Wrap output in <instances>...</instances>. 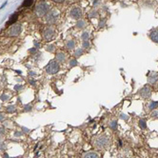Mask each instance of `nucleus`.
<instances>
[{"instance_id":"4be33fe9","label":"nucleus","mask_w":158,"mask_h":158,"mask_svg":"<svg viewBox=\"0 0 158 158\" xmlns=\"http://www.w3.org/2000/svg\"><path fill=\"white\" fill-rule=\"evenodd\" d=\"M139 125H140V127H141L142 129H146V122L143 120V119H141V120L139 121Z\"/></svg>"},{"instance_id":"b1692460","label":"nucleus","mask_w":158,"mask_h":158,"mask_svg":"<svg viewBox=\"0 0 158 158\" xmlns=\"http://www.w3.org/2000/svg\"><path fill=\"white\" fill-rule=\"evenodd\" d=\"M89 46H90V43H89L88 40L83 42V48H84V49H87V48H89Z\"/></svg>"},{"instance_id":"1a4fd4ad","label":"nucleus","mask_w":158,"mask_h":158,"mask_svg":"<svg viewBox=\"0 0 158 158\" xmlns=\"http://www.w3.org/2000/svg\"><path fill=\"white\" fill-rule=\"evenodd\" d=\"M157 80H158V75H157V73H151L148 77V81H149V83H151V84H154V83H156Z\"/></svg>"},{"instance_id":"c85d7f7f","label":"nucleus","mask_w":158,"mask_h":158,"mask_svg":"<svg viewBox=\"0 0 158 158\" xmlns=\"http://www.w3.org/2000/svg\"><path fill=\"white\" fill-rule=\"evenodd\" d=\"M4 117H5L4 114H2V113H0V121H3V120H4Z\"/></svg>"},{"instance_id":"a211bd4d","label":"nucleus","mask_w":158,"mask_h":158,"mask_svg":"<svg viewBox=\"0 0 158 158\" xmlns=\"http://www.w3.org/2000/svg\"><path fill=\"white\" fill-rule=\"evenodd\" d=\"M89 37H90V34H89V32H83V34H82V36H81V38H82L83 40H84V41L88 40Z\"/></svg>"},{"instance_id":"a878e982","label":"nucleus","mask_w":158,"mask_h":158,"mask_svg":"<svg viewBox=\"0 0 158 158\" xmlns=\"http://www.w3.org/2000/svg\"><path fill=\"white\" fill-rule=\"evenodd\" d=\"M116 124H117V122H116V121L112 122V124H111V128H112V129H113V130L116 129Z\"/></svg>"},{"instance_id":"9d476101","label":"nucleus","mask_w":158,"mask_h":158,"mask_svg":"<svg viewBox=\"0 0 158 158\" xmlns=\"http://www.w3.org/2000/svg\"><path fill=\"white\" fill-rule=\"evenodd\" d=\"M150 37L153 42L158 43V30H154V31L151 32L150 34Z\"/></svg>"},{"instance_id":"9b49d317","label":"nucleus","mask_w":158,"mask_h":158,"mask_svg":"<svg viewBox=\"0 0 158 158\" xmlns=\"http://www.w3.org/2000/svg\"><path fill=\"white\" fill-rule=\"evenodd\" d=\"M17 18H18V14H17V13H13V15L10 17V19H9V21L7 22V24H6V25H7V26L13 25V23L16 21Z\"/></svg>"},{"instance_id":"7ed1b4c3","label":"nucleus","mask_w":158,"mask_h":158,"mask_svg":"<svg viewBox=\"0 0 158 158\" xmlns=\"http://www.w3.org/2000/svg\"><path fill=\"white\" fill-rule=\"evenodd\" d=\"M58 16H59V13L57 10L53 9V10L50 11L49 13H47V16H46V21L47 23L49 24H54L58 19Z\"/></svg>"},{"instance_id":"aec40b11","label":"nucleus","mask_w":158,"mask_h":158,"mask_svg":"<svg viewBox=\"0 0 158 158\" xmlns=\"http://www.w3.org/2000/svg\"><path fill=\"white\" fill-rule=\"evenodd\" d=\"M82 54H83V50L82 49L76 50L75 53H74V55H75V56H80V55H82Z\"/></svg>"},{"instance_id":"2eb2a0df","label":"nucleus","mask_w":158,"mask_h":158,"mask_svg":"<svg viewBox=\"0 0 158 158\" xmlns=\"http://www.w3.org/2000/svg\"><path fill=\"white\" fill-rule=\"evenodd\" d=\"M74 46H75V43H74L73 40H69L68 42H67V44H66V47L68 48L69 50L73 49Z\"/></svg>"},{"instance_id":"393cba45","label":"nucleus","mask_w":158,"mask_h":158,"mask_svg":"<svg viewBox=\"0 0 158 158\" xmlns=\"http://www.w3.org/2000/svg\"><path fill=\"white\" fill-rule=\"evenodd\" d=\"M151 116H153V118H158V111H153V113H151Z\"/></svg>"},{"instance_id":"ddd939ff","label":"nucleus","mask_w":158,"mask_h":158,"mask_svg":"<svg viewBox=\"0 0 158 158\" xmlns=\"http://www.w3.org/2000/svg\"><path fill=\"white\" fill-rule=\"evenodd\" d=\"M65 59H66V56L63 52H58L57 54H56V60L58 62H64Z\"/></svg>"},{"instance_id":"dca6fc26","label":"nucleus","mask_w":158,"mask_h":158,"mask_svg":"<svg viewBox=\"0 0 158 158\" xmlns=\"http://www.w3.org/2000/svg\"><path fill=\"white\" fill-rule=\"evenodd\" d=\"M32 3H34V0H24L22 6L23 7H30L32 5Z\"/></svg>"},{"instance_id":"423d86ee","label":"nucleus","mask_w":158,"mask_h":158,"mask_svg":"<svg viewBox=\"0 0 158 158\" xmlns=\"http://www.w3.org/2000/svg\"><path fill=\"white\" fill-rule=\"evenodd\" d=\"M55 35V31L54 29L52 28V27H48V28L45 29V31L43 32V36L47 41L52 40Z\"/></svg>"},{"instance_id":"f3484780","label":"nucleus","mask_w":158,"mask_h":158,"mask_svg":"<svg viewBox=\"0 0 158 158\" xmlns=\"http://www.w3.org/2000/svg\"><path fill=\"white\" fill-rule=\"evenodd\" d=\"M54 49H55V47L53 46V45H49V46L46 47V50H48V52H54Z\"/></svg>"},{"instance_id":"bb28decb","label":"nucleus","mask_w":158,"mask_h":158,"mask_svg":"<svg viewBox=\"0 0 158 158\" xmlns=\"http://www.w3.org/2000/svg\"><path fill=\"white\" fill-rule=\"evenodd\" d=\"M1 99H2L3 101H5V100L9 99V96H8V95H5V94H3L2 96H1Z\"/></svg>"},{"instance_id":"5701e85b","label":"nucleus","mask_w":158,"mask_h":158,"mask_svg":"<svg viewBox=\"0 0 158 158\" xmlns=\"http://www.w3.org/2000/svg\"><path fill=\"white\" fill-rule=\"evenodd\" d=\"M70 65H71V67H74V66H76V65H77V61L75 60V59H73V60H71Z\"/></svg>"},{"instance_id":"0eeeda50","label":"nucleus","mask_w":158,"mask_h":158,"mask_svg":"<svg viewBox=\"0 0 158 158\" xmlns=\"http://www.w3.org/2000/svg\"><path fill=\"white\" fill-rule=\"evenodd\" d=\"M71 16L74 19H79L82 16V10L79 7H74L71 10Z\"/></svg>"},{"instance_id":"f03ea898","label":"nucleus","mask_w":158,"mask_h":158,"mask_svg":"<svg viewBox=\"0 0 158 158\" xmlns=\"http://www.w3.org/2000/svg\"><path fill=\"white\" fill-rule=\"evenodd\" d=\"M109 144V138L107 136H99L93 140V145L97 149H103Z\"/></svg>"},{"instance_id":"4468645a","label":"nucleus","mask_w":158,"mask_h":158,"mask_svg":"<svg viewBox=\"0 0 158 158\" xmlns=\"http://www.w3.org/2000/svg\"><path fill=\"white\" fill-rule=\"evenodd\" d=\"M86 26H87V24H86V21H85V20H82V19H80L79 21L77 22V24H76V27L78 29H84Z\"/></svg>"},{"instance_id":"412c9836","label":"nucleus","mask_w":158,"mask_h":158,"mask_svg":"<svg viewBox=\"0 0 158 158\" xmlns=\"http://www.w3.org/2000/svg\"><path fill=\"white\" fill-rule=\"evenodd\" d=\"M157 106H158V102H153L150 106H149V108L151 110H153V109H155Z\"/></svg>"},{"instance_id":"2f4dec72","label":"nucleus","mask_w":158,"mask_h":158,"mask_svg":"<svg viewBox=\"0 0 158 158\" xmlns=\"http://www.w3.org/2000/svg\"><path fill=\"white\" fill-rule=\"evenodd\" d=\"M54 2H57V3H61V2H63L64 0H53Z\"/></svg>"},{"instance_id":"6ab92c4d","label":"nucleus","mask_w":158,"mask_h":158,"mask_svg":"<svg viewBox=\"0 0 158 158\" xmlns=\"http://www.w3.org/2000/svg\"><path fill=\"white\" fill-rule=\"evenodd\" d=\"M7 112H15V107L14 106H9L7 108Z\"/></svg>"},{"instance_id":"20e7f679","label":"nucleus","mask_w":158,"mask_h":158,"mask_svg":"<svg viewBox=\"0 0 158 158\" xmlns=\"http://www.w3.org/2000/svg\"><path fill=\"white\" fill-rule=\"evenodd\" d=\"M21 32V24H13L8 30L7 34L9 36H18Z\"/></svg>"},{"instance_id":"f8f14e48","label":"nucleus","mask_w":158,"mask_h":158,"mask_svg":"<svg viewBox=\"0 0 158 158\" xmlns=\"http://www.w3.org/2000/svg\"><path fill=\"white\" fill-rule=\"evenodd\" d=\"M82 158H99V156H98L97 153H92V151H91V153H85L84 155L82 156Z\"/></svg>"},{"instance_id":"7c9ffc66","label":"nucleus","mask_w":158,"mask_h":158,"mask_svg":"<svg viewBox=\"0 0 158 158\" xmlns=\"http://www.w3.org/2000/svg\"><path fill=\"white\" fill-rule=\"evenodd\" d=\"M21 87H22V86H15V90L17 91V90H20V89H21Z\"/></svg>"},{"instance_id":"f257e3e1","label":"nucleus","mask_w":158,"mask_h":158,"mask_svg":"<svg viewBox=\"0 0 158 158\" xmlns=\"http://www.w3.org/2000/svg\"><path fill=\"white\" fill-rule=\"evenodd\" d=\"M49 5L47 4L45 2H41V3H38L35 7V11H36V13L38 16H44L45 14H47L49 13Z\"/></svg>"},{"instance_id":"c756f323","label":"nucleus","mask_w":158,"mask_h":158,"mask_svg":"<svg viewBox=\"0 0 158 158\" xmlns=\"http://www.w3.org/2000/svg\"><path fill=\"white\" fill-rule=\"evenodd\" d=\"M121 118H122V119H126V120H127V119H128V116H127V115H124V114H121Z\"/></svg>"},{"instance_id":"39448f33","label":"nucleus","mask_w":158,"mask_h":158,"mask_svg":"<svg viewBox=\"0 0 158 158\" xmlns=\"http://www.w3.org/2000/svg\"><path fill=\"white\" fill-rule=\"evenodd\" d=\"M46 71L49 74H54V73H57L59 71V64L58 62L56 61H50L49 65L46 67Z\"/></svg>"},{"instance_id":"6e6552de","label":"nucleus","mask_w":158,"mask_h":158,"mask_svg":"<svg viewBox=\"0 0 158 158\" xmlns=\"http://www.w3.org/2000/svg\"><path fill=\"white\" fill-rule=\"evenodd\" d=\"M139 93H140V95H141L142 97L149 98V97L151 96V89L149 88V87H144V88H142L141 90H140Z\"/></svg>"},{"instance_id":"473e14b6","label":"nucleus","mask_w":158,"mask_h":158,"mask_svg":"<svg viewBox=\"0 0 158 158\" xmlns=\"http://www.w3.org/2000/svg\"><path fill=\"white\" fill-rule=\"evenodd\" d=\"M6 5H7V2H6V3H5V4H3V5L1 6V7H0V9H3V8H4V7H5V6H6Z\"/></svg>"},{"instance_id":"cd10ccee","label":"nucleus","mask_w":158,"mask_h":158,"mask_svg":"<svg viewBox=\"0 0 158 158\" xmlns=\"http://www.w3.org/2000/svg\"><path fill=\"white\" fill-rule=\"evenodd\" d=\"M25 111H27V112H30V111H31V106L28 105L27 107H25Z\"/></svg>"}]
</instances>
